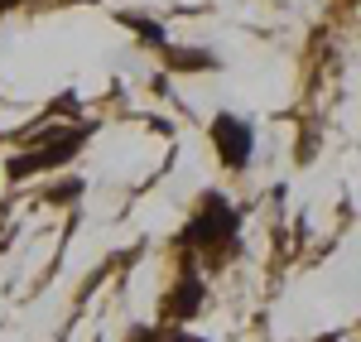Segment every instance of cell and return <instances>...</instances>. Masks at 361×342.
<instances>
[{"label": "cell", "mask_w": 361, "mask_h": 342, "mask_svg": "<svg viewBox=\"0 0 361 342\" xmlns=\"http://www.w3.org/2000/svg\"><path fill=\"white\" fill-rule=\"evenodd\" d=\"M212 140H217V149H222V159L231 169H241L250 159V130L236 116H217V121H212Z\"/></svg>", "instance_id": "1"}]
</instances>
